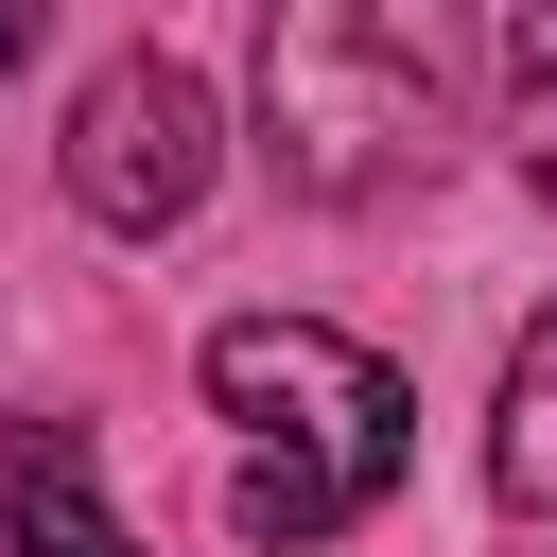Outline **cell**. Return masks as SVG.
Masks as SVG:
<instances>
[{
    "label": "cell",
    "instance_id": "1",
    "mask_svg": "<svg viewBox=\"0 0 557 557\" xmlns=\"http://www.w3.org/2000/svg\"><path fill=\"white\" fill-rule=\"evenodd\" d=\"M453 87H470V0H261V174L313 209L435 174Z\"/></svg>",
    "mask_w": 557,
    "mask_h": 557
},
{
    "label": "cell",
    "instance_id": "2",
    "mask_svg": "<svg viewBox=\"0 0 557 557\" xmlns=\"http://www.w3.org/2000/svg\"><path fill=\"white\" fill-rule=\"evenodd\" d=\"M209 400L244 418V540H331V522H366L383 487H400V366L383 348H348V331H313V313H226L209 331Z\"/></svg>",
    "mask_w": 557,
    "mask_h": 557
},
{
    "label": "cell",
    "instance_id": "3",
    "mask_svg": "<svg viewBox=\"0 0 557 557\" xmlns=\"http://www.w3.org/2000/svg\"><path fill=\"white\" fill-rule=\"evenodd\" d=\"M209 157H226V122H209V87H191L174 52L87 70V104H70V209H87V226H122V244L191 226V209H209Z\"/></svg>",
    "mask_w": 557,
    "mask_h": 557
},
{
    "label": "cell",
    "instance_id": "4",
    "mask_svg": "<svg viewBox=\"0 0 557 557\" xmlns=\"http://www.w3.org/2000/svg\"><path fill=\"white\" fill-rule=\"evenodd\" d=\"M0 540L17 557H139L104 522V487H87V418H17L0 435Z\"/></svg>",
    "mask_w": 557,
    "mask_h": 557
},
{
    "label": "cell",
    "instance_id": "5",
    "mask_svg": "<svg viewBox=\"0 0 557 557\" xmlns=\"http://www.w3.org/2000/svg\"><path fill=\"white\" fill-rule=\"evenodd\" d=\"M487 505H505V522H557V313L505 348V400H487Z\"/></svg>",
    "mask_w": 557,
    "mask_h": 557
},
{
    "label": "cell",
    "instance_id": "6",
    "mask_svg": "<svg viewBox=\"0 0 557 557\" xmlns=\"http://www.w3.org/2000/svg\"><path fill=\"white\" fill-rule=\"evenodd\" d=\"M505 139L557 191V0H505Z\"/></svg>",
    "mask_w": 557,
    "mask_h": 557
},
{
    "label": "cell",
    "instance_id": "7",
    "mask_svg": "<svg viewBox=\"0 0 557 557\" xmlns=\"http://www.w3.org/2000/svg\"><path fill=\"white\" fill-rule=\"evenodd\" d=\"M0 70H35V0H0Z\"/></svg>",
    "mask_w": 557,
    "mask_h": 557
}]
</instances>
